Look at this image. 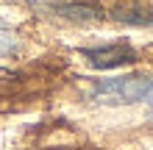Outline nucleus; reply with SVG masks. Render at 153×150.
I'll return each instance as SVG.
<instances>
[{"mask_svg":"<svg viewBox=\"0 0 153 150\" xmlns=\"http://www.w3.org/2000/svg\"><path fill=\"white\" fill-rule=\"evenodd\" d=\"M145 103L150 106V114H153V86H150V92H148V98H145Z\"/></svg>","mask_w":153,"mask_h":150,"instance_id":"nucleus-5","label":"nucleus"},{"mask_svg":"<svg viewBox=\"0 0 153 150\" xmlns=\"http://www.w3.org/2000/svg\"><path fill=\"white\" fill-rule=\"evenodd\" d=\"M111 17L125 25H153V11L142 6H120L111 11Z\"/></svg>","mask_w":153,"mask_h":150,"instance_id":"nucleus-4","label":"nucleus"},{"mask_svg":"<svg viewBox=\"0 0 153 150\" xmlns=\"http://www.w3.org/2000/svg\"><path fill=\"white\" fill-rule=\"evenodd\" d=\"M45 8L50 14L61 17V20H70V22H95L103 17V11L92 3H48Z\"/></svg>","mask_w":153,"mask_h":150,"instance_id":"nucleus-3","label":"nucleus"},{"mask_svg":"<svg viewBox=\"0 0 153 150\" xmlns=\"http://www.w3.org/2000/svg\"><path fill=\"white\" fill-rule=\"evenodd\" d=\"M153 86V78L145 75H123V78H109V81H97L89 89V98L106 106H125V103H139L148 98Z\"/></svg>","mask_w":153,"mask_h":150,"instance_id":"nucleus-1","label":"nucleus"},{"mask_svg":"<svg viewBox=\"0 0 153 150\" xmlns=\"http://www.w3.org/2000/svg\"><path fill=\"white\" fill-rule=\"evenodd\" d=\"M86 61L97 69H117V67H125V64H134L137 61V50L131 45H103V47H89L84 50Z\"/></svg>","mask_w":153,"mask_h":150,"instance_id":"nucleus-2","label":"nucleus"},{"mask_svg":"<svg viewBox=\"0 0 153 150\" xmlns=\"http://www.w3.org/2000/svg\"><path fill=\"white\" fill-rule=\"evenodd\" d=\"M150 120H153V114H150Z\"/></svg>","mask_w":153,"mask_h":150,"instance_id":"nucleus-6","label":"nucleus"}]
</instances>
